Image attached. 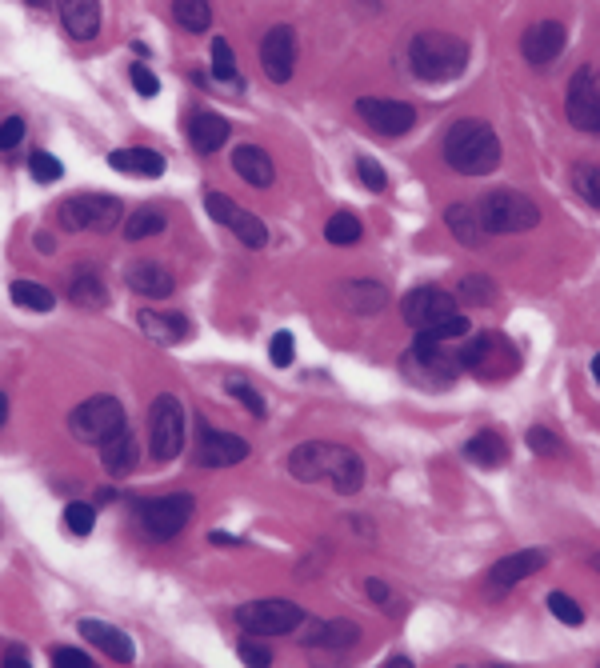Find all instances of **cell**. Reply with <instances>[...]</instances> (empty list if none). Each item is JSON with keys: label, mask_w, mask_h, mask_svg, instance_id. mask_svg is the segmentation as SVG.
Listing matches in <instances>:
<instances>
[{"label": "cell", "mask_w": 600, "mask_h": 668, "mask_svg": "<svg viewBox=\"0 0 600 668\" xmlns=\"http://www.w3.org/2000/svg\"><path fill=\"white\" fill-rule=\"evenodd\" d=\"M444 220H448V232H452L460 244H468V248H476V244L488 236V232H484V220H480V208H476V204H448Z\"/></svg>", "instance_id": "obj_30"}, {"label": "cell", "mask_w": 600, "mask_h": 668, "mask_svg": "<svg viewBox=\"0 0 600 668\" xmlns=\"http://www.w3.org/2000/svg\"><path fill=\"white\" fill-rule=\"evenodd\" d=\"M128 76H132V84H136V92H140V96H156V92H160V80L152 76V68H148V64H132V72H128Z\"/></svg>", "instance_id": "obj_50"}, {"label": "cell", "mask_w": 600, "mask_h": 668, "mask_svg": "<svg viewBox=\"0 0 600 668\" xmlns=\"http://www.w3.org/2000/svg\"><path fill=\"white\" fill-rule=\"evenodd\" d=\"M212 76L224 80V84H232V88H244V80L236 72V56H232V48H228L224 36H212Z\"/></svg>", "instance_id": "obj_35"}, {"label": "cell", "mask_w": 600, "mask_h": 668, "mask_svg": "<svg viewBox=\"0 0 600 668\" xmlns=\"http://www.w3.org/2000/svg\"><path fill=\"white\" fill-rule=\"evenodd\" d=\"M204 208H208L212 220L224 224L240 244H248V248H264V244H268V224H264L256 212H248V208H240L236 200H228L224 192L208 188V192H204Z\"/></svg>", "instance_id": "obj_12"}, {"label": "cell", "mask_w": 600, "mask_h": 668, "mask_svg": "<svg viewBox=\"0 0 600 668\" xmlns=\"http://www.w3.org/2000/svg\"><path fill=\"white\" fill-rule=\"evenodd\" d=\"M36 248H40V252H48V248H52V236H44V232H40V236H36Z\"/></svg>", "instance_id": "obj_55"}, {"label": "cell", "mask_w": 600, "mask_h": 668, "mask_svg": "<svg viewBox=\"0 0 600 668\" xmlns=\"http://www.w3.org/2000/svg\"><path fill=\"white\" fill-rule=\"evenodd\" d=\"M188 140H192V148H196L200 156H208V152L224 148V140H228V120H224L220 112H192V116H188Z\"/></svg>", "instance_id": "obj_24"}, {"label": "cell", "mask_w": 600, "mask_h": 668, "mask_svg": "<svg viewBox=\"0 0 600 668\" xmlns=\"http://www.w3.org/2000/svg\"><path fill=\"white\" fill-rule=\"evenodd\" d=\"M544 564H548V556H544L540 548H524V552H512V556H504V560H496V564L488 568V584H492L496 592H504V588L520 584L524 576H536V572H540Z\"/></svg>", "instance_id": "obj_19"}, {"label": "cell", "mask_w": 600, "mask_h": 668, "mask_svg": "<svg viewBox=\"0 0 600 668\" xmlns=\"http://www.w3.org/2000/svg\"><path fill=\"white\" fill-rule=\"evenodd\" d=\"M456 300H464V304H472V308H488V304L496 300V284H492V276H480V272L464 276Z\"/></svg>", "instance_id": "obj_36"}, {"label": "cell", "mask_w": 600, "mask_h": 668, "mask_svg": "<svg viewBox=\"0 0 600 668\" xmlns=\"http://www.w3.org/2000/svg\"><path fill=\"white\" fill-rule=\"evenodd\" d=\"M196 512V500L188 492H172V496H152V500H140L136 504V516H140V528L152 536V540H172L184 532V524L192 520Z\"/></svg>", "instance_id": "obj_7"}, {"label": "cell", "mask_w": 600, "mask_h": 668, "mask_svg": "<svg viewBox=\"0 0 600 668\" xmlns=\"http://www.w3.org/2000/svg\"><path fill=\"white\" fill-rule=\"evenodd\" d=\"M164 212L160 208H140V212H132L128 216V224H124V236L128 240H144V236H156V232H164Z\"/></svg>", "instance_id": "obj_37"}, {"label": "cell", "mask_w": 600, "mask_h": 668, "mask_svg": "<svg viewBox=\"0 0 600 668\" xmlns=\"http://www.w3.org/2000/svg\"><path fill=\"white\" fill-rule=\"evenodd\" d=\"M356 112L364 116V124H368L376 136H404V132H412V124H416V108L404 104V100L360 96V100H356Z\"/></svg>", "instance_id": "obj_14"}, {"label": "cell", "mask_w": 600, "mask_h": 668, "mask_svg": "<svg viewBox=\"0 0 600 668\" xmlns=\"http://www.w3.org/2000/svg\"><path fill=\"white\" fill-rule=\"evenodd\" d=\"M8 292H12V304H20L28 312H48L56 304V296L44 284H36V280H12Z\"/></svg>", "instance_id": "obj_33"}, {"label": "cell", "mask_w": 600, "mask_h": 668, "mask_svg": "<svg viewBox=\"0 0 600 668\" xmlns=\"http://www.w3.org/2000/svg\"><path fill=\"white\" fill-rule=\"evenodd\" d=\"M528 448L536 456H556L560 452V440L548 432V428H528Z\"/></svg>", "instance_id": "obj_46"}, {"label": "cell", "mask_w": 600, "mask_h": 668, "mask_svg": "<svg viewBox=\"0 0 600 668\" xmlns=\"http://www.w3.org/2000/svg\"><path fill=\"white\" fill-rule=\"evenodd\" d=\"M236 624L248 636H284L304 624V608L292 600H248L236 608Z\"/></svg>", "instance_id": "obj_8"}, {"label": "cell", "mask_w": 600, "mask_h": 668, "mask_svg": "<svg viewBox=\"0 0 600 668\" xmlns=\"http://www.w3.org/2000/svg\"><path fill=\"white\" fill-rule=\"evenodd\" d=\"M288 472H292L296 480H304V484L324 480V484H332V488L344 492V496H352V492L364 488V460H360L352 448L328 444V440H308V444L292 448Z\"/></svg>", "instance_id": "obj_1"}, {"label": "cell", "mask_w": 600, "mask_h": 668, "mask_svg": "<svg viewBox=\"0 0 600 668\" xmlns=\"http://www.w3.org/2000/svg\"><path fill=\"white\" fill-rule=\"evenodd\" d=\"M548 612H552L560 624H568V628H580V624H584V608H580L572 596H564V592H548Z\"/></svg>", "instance_id": "obj_40"}, {"label": "cell", "mask_w": 600, "mask_h": 668, "mask_svg": "<svg viewBox=\"0 0 600 668\" xmlns=\"http://www.w3.org/2000/svg\"><path fill=\"white\" fill-rule=\"evenodd\" d=\"M572 188L584 204L600 208V164H576L572 168Z\"/></svg>", "instance_id": "obj_38"}, {"label": "cell", "mask_w": 600, "mask_h": 668, "mask_svg": "<svg viewBox=\"0 0 600 668\" xmlns=\"http://www.w3.org/2000/svg\"><path fill=\"white\" fill-rule=\"evenodd\" d=\"M480 220H484V232L500 236V232H528L540 224V204L516 188H496L488 192L480 204Z\"/></svg>", "instance_id": "obj_5"}, {"label": "cell", "mask_w": 600, "mask_h": 668, "mask_svg": "<svg viewBox=\"0 0 600 668\" xmlns=\"http://www.w3.org/2000/svg\"><path fill=\"white\" fill-rule=\"evenodd\" d=\"M456 360H460V372H472V376H480V380H504V376L516 372L520 352H516V344H512L508 336H500V332H480V336H472V340L456 352Z\"/></svg>", "instance_id": "obj_4"}, {"label": "cell", "mask_w": 600, "mask_h": 668, "mask_svg": "<svg viewBox=\"0 0 600 668\" xmlns=\"http://www.w3.org/2000/svg\"><path fill=\"white\" fill-rule=\"evenodd\" d=\"M148 448L152 460H172L184 448V404L172 392H160L148 408Z\"/></svg>", "instance_id": "obj_6"}, {"label": "cell", "mask_w": 600, "mask_h": 668, "mask_svg": "<svg viewBox=\"0 0 600 668\" xmlns=\"http://www.w3.org/2000/svg\"><path fill=\"white\" fill-rule=\"evenodd\" d=\"M240 660H244V664H268L272 652H268L264 644H256V640H244V644H240Z\"/></svg>", "instance_id": "obj_52"}, {"label": "cell", "mask_w": 600, "mask_h": 668, "mask_svg": "<svg viewBox=\"0 0 600 668\" xmlns=\"http://www.w3.org/2000/svg\"><path fill=\"white\" fill-rule=\"evenodd\" d=\"M360 220L352 216V212H336V216H328V224H324V240L328 244H356L360 240Z\"/></svg>", "instance_id": "obj_39"}, {"label": "cell", "mask_w": 600, "mask_h": 668, "mask_svg": "<svg viewBox=\"0 0 600 668\" xmlns=\"http://www.w3.org/2000/svg\"><path fill=\"white\" fill-rule=\"evenodd\" d=\"M120 200L116 196H68L56 208V220L72 232H108L120 224Z\"/></svg>", "instance_id": "obj_11"}, {"label": "cell", "mask_w": 600, "mask_h": 668, "mask_svg": "<svg viewBox=\"0 0 600 668\" xmlns=\"http://www.w3.org/2000/svg\"><path fill=\"white\" fill-rule=\"evenodd\" d=\"M136 324H140V332H144L148 340H156V344H180V340L188 336V324H184V316H176V312H136Z\"/></svg>", "instance_id": "obj_29"}, {"label": "cell", "mask_w": 600, "mask_h": 668, "mask_svg": "<svg viewBox=\"0 0 600 668\" xmlns=\"http://www.w3.org/2000/svg\"><path fill=\"white\" fill-rule=\"evenodd\" d=\"M28 172H32V180H40V184H52V180H60L64 176V164L52 156V152H32L28 156Z\"/></svg>", "instance_id": "obj_41"}, {"label": "cell", "mask_w": 600, "mask_h": 668, "mask_svg": "<svg viewBox=\"0 0 600 668\" xmlns=\"http://www.w3.org/2000/svg\"><path fill=\"white\" fill-rule=\"evenodd\" d=\"M404 368H408L412 376H420L424 384H436V388H448V384L460 376V360H456V352H448L444 340H432L428 332H416Z\"/></svg>", "instance_id": "obj_10"}, {"label": "cell", "mask_w": 600, "mask_h": 668, "mask_svg": "<svg viewBox=\"0 0 600 668\" xmlns=\"http://www.w3.org/2000/svg\"><path fill=\"white\" fill-rule=\"evenodd\" d=\"M468 328H472V324H468L460 312H452V316L436 320V324H432V328H424V332H428L432 340H464V336H468Z\"/></svg>", "instance_id": "obj_42"}, {"label": "cell", "mask_w": 600, "mask_h": 668, "mask_svg": "<svg viewBox=\"0 0 600 668\" xmlns=\"http://www.w3.org/2000/svg\"><path fill=\"white\" fill-rule=\"evenodd\" d=\"M64 524H68V532H76V536H88L92 532V524H96V508L92 504H68L64 508Z\"/></svg>", "instance_id": "obj_43"}, {"label": "cell", "mask_w": 600, "mask_h": 668, "mask_svg": "<svg viewBox=\"0 0 600 668\" xmlns=\"http://www.w3.org/2000/svg\"><path fill=\"white\" fill-rule=\"evenodd\" d=\"M564 24H556V20H536L524 36H520V52H524V60L528 64H536V68H544V64H552L560 52H564Z\"/></svg>", "instance_id": "obj_18"}, {"label": "cell", "mask_w": 600, "mask_h": 668, "mask_svg": "<svg viewBox=\"0 0 600 668\" xmlns=\"http://www.w3.org/2000/svg\"><path fill=\"white\" fill-rule=\"evenodd\" d=\"M60 24L72 40H92L100 32V0H56Z\"/></svg>", "instance_id": "obj_22"}, {"label": "cell", "mask_w": 600, "mask_h": 668, "mask_svg": "<svg viewBox=\"0 0 600 668\" xmlns=\"http://www.w3.org/2000/svg\"><path fill=\"white\" fill-rule=\"evenodd\" d=\"M268 356L276 368H288L292 364V332H276L272 344H268Z\"/></svg>", "instance_id": "obj_47"}, {"label": "cell", "mask_w": 600, "mask_h": 668, "mask_svg": "<svg viewBox=\"0 0 600 668\" xmlns=\"http://www.w3.org/2000/svg\"><path fill=\"white\" fill-rule=\"evenodd\" d=\"M52 664L56 668H92V656L80 648H52Z\"/></svg>", "instance_id": "obj_48"}, {"label": "cell", "mask_w": 600, "mask_h": 668, "mask_svg": "<svg viewBox=\"0 0 600 668\" xmlns=\"http://www.w3.org/2000/svg\"><path fill=\"white\" fill-rule=\"evenodd\" d=\"M400 312H404V324H408V328L424 332V328H432L436 320H444V316L456 312V296L444 292V288L420 284V288H412V292L400 300Z\"/></svg>", "instance_id": "obj_15"}, {"label": "cell", "mask_w": 600, "mask_h": 668, "mask_svg": "<svg viewBox=\"0 0 600 668\" xmlns=\"http://www.w3.org/2000/svg\"><path fill=\"white\" fill-rule=\"evenodd\" d=\"M100 464H104L108 476H128V472L140 464V440H136L128 428L112 432V436L100 444Z\"/></svg>", "instance_id": "obj_21"}, {"label": "cell", "mask_w": 600, "mask_h": 668, "mask_svg": "<svg viewBox=\"0 0 600 668\" xmlns=\"http://www.w3.org/2000/svg\"><path fill=\"white\" fill-rule=\"evenodd\" d=\"M128 288H132V292H140V296L164 300V296H172L176 280H172V272H168L164 264L144 260V264H132V268H128Z\"/></svg>", "instance_id": "obj_26"}, {"label": "cell", "mask_w": 600, "mask_h": 668, "mask_svg": "<svg viewBox=\"0 0 600 668\" xmlns=\"http://www.w3.org/2000/svg\"><path fill=\"white\" fill-rule=\"evenodd\" d=\"M592 376H596V384H600V352H596V360H592Z\"/></svg>", "instance_id": "obj_58"}, {"label": "cell", "mask_w": 600, "mask_h": 668, "mask_svg": "<svg viewBox=\"0 0 600 668\" xmlns=\"http://www.w3.org/2000/svg\"><path fill=\"white\" fill-rule=\"evenodd\" d=\"M172 16L184 32H208L212 24V4L208 0H172Z\"/></svg>", "instance_id": "obj_34"}, {"label": "cell", "mask_w": 600, "mask_h": 668, "mask_svg": "<svg viewBox=\"0 0 600 668\" xmlns=\"http://www.w3.org/2000/svg\"><path fill=\"white\" fill-rule=\"evenodd\" d=\"M444 160L460 176H488L500 164V136L484 120H456L444 132Z\"/></svg>", "instance_id": "obj_2"}, {"label": "cell", "mask_w": 600, "mask_h": 668, "mask_svg": "<svg viewBox=\"0 0 600 668\" xmlns=\"http://www.w3.org/2000/svg\"><path fill=\"white\" fill-rule=\"evenodd\" d=\"M4 664H28V652H24V648H8Z\"/></svg>", "instance_id": "obj_53"}, {"label": "cell", "mask_w": 600, "mask_h": 668, "mask_svg": "<svg viewBox=\"0 0 600 668\" xmlns=\"http://www.w3.org/2000/svg\"><path fill=\"white\" fill-rule=\"evenodd\" d=\"M68 296H72V304H80V308H104V304H108V288H104V280H100L96 268H76V272H72V284H68Z\"/></svg>", "instance_id": "obj_32"}, {"label": "cell", "mask_w": 600, "mask_h": 668, "mask_svg": "<svg viewBox=\"0 0 600 668\" xmlns=\"http://www.w3.org/2000/svg\"><path fill=\"white\" fill-rule=\"evenodd\" d=\"M212 544H220V548H232V544H240V540H232V536H224V532H212Z\"/></svg>", "instance_id": "obj_54"}, {"label": "cell", "mask_w": 600, "mask_h": 668, "mask_svg": "<svg viewBox=\"0 0 600 668\" xmlns=\"http://www.w3.org/2000/svg\"><path fill=\"white\" fill-rule=\"evenodd\" d=\"M68 428L76 440H88V444H104L112 432L124 428V408L116 396H88L72 408L68 416Z\"/></svg>", "instance_id": "obj_9"}, {"label": "cell", "mask_w": 600, "mask_h": 668, "mask_svg": "<svg viewBox=\"0 0 600 668\" xmlns=\"http://www.w3.org/2000/svg\"><path fill=\"white\" fill-rule=\"evenodd\" d=\"M4 420H8V396L0 392V424H4Z\"/></svg>", "instance_id": "obj_56"}, {"label": "cell", "mask_w": 600, "mask_h": 668, "mask_svg": "<svg viewBox=\"0 0 600 668\" xmlns=\"http://www.w3.org/2000/svg\"><path fill=\"white\" fill-rule=\"evenodd\" d=\"M32 4H44V0H32Z\"/></svg>", "instance_id": "obj_59"}, {"label": "cell", "mask_w": 600, "mask_h": 668, "mask_svg": "<svg viewBox=\"0 0 600 668\" xmlns=\"http://www.w3.org/2000/svg\"><path fill=\"white\" fill-rule=\"evenodd\" d=\"M588 568H592V572H600V552H592V556H588Z\"/></svg>", "instance_id": "obj_57"}, {"label": "cell", "mask_w": 600, "mask_h": 668, "mask_svg": "<svg viewBox=\"0 0 600 668\" xmlns=\"http://www.w3.org/2000/svg\"><path fill=\"white\" fill-rule=\"evenodd\" d=\"M408 64L416 80H428V84L456 80L468 64V44L452 32H416L408 44Z\"/></svg>", "instance_id": "obj_3"}, {"label": "cell", "mask_w": 600, "mask_h": 668, "mask_svg": "<svg viewBox=\"0 0 600 668\" xmlns=\"http://www.w3.org/2000/svg\"><path fill=\"white\" fill-rule=\"evenodd\" d=\"M232 172L244 176L252 188H268V184L276 180L272 156H268L264 148H256V144H236V152H232Z\"/></svg>", "instance_id": "obj_23"}, {"label": "cell", "mask_w": 600, "mask_h": 668, "mask_svg": "<svg viewBox=\"0 0 600 668\" xmlns=\"http://www.w3.org/2000/svg\"><path fill=\"white\" fill-rule=\"evenodd\" d=\"M340 300H344V308H348L352 316H376V312L388 304V292H384V284H376V280H348V284L340 288Z\"/></svg>", "instance_id": "obj_27"}, {"label": "cell", "mask_w": 600, "mask_h": 668, "mask_svg": "<svg viewBox=\"0 0 600 668\" xmlns=\"http://www.w3.org/2000/svg\"><path fill=\"white\" fill-rule=\"evenodd\" d=\"M80 636L84 640H92L108 660H116V664H128L132 656H136V648H132V640H128V632H120L116 624H104V620H80Z\"/></svg>", "instance_id": "obj_20"}, {"label": "cell", "mask_w": 600, "mask_h": 668, "mask_svg": "<svg viewBox=\"0 0 600 668\" xmlns=\"http://www.w3.org/2000/svg\"><path fill=\"white\" fill-rule=\"evenodd\" d=\"M248 456V440L236 436V432H216L208 424H200V436H196V460L204 468H232Z\"/></svg>", "instance_id": "obj_17"}, {"label": "cell", "mask_w": 600, "mask_h": 668, "mask_svg": "<svg viewBox=\"0 0 600 668\" xmlns=\"http://www.w3.org/2000/svg\"><path fill=\"white\" fill-rule=\"evenodd\" d=\"M108 164L124 176H148V180L164 176V156L156 148H116L108 152Z\"/></svg>", "instance_id": "obj_25"}, {"label": "cell", "mask_w": 600, "mask_h": 668, "mask_svg": "<svg viewBox=\"0 0 600 668\" xmlns=\"http://www.w3.org/2000/svg\"><path fill=\"white\" fill-rule=\"evenodd\" d=\"M356 176L364 180L368 192H384V188H388V176H384V168H380L372 156H356Z\"/></svg>", "instance_id": "obj_44"}, {"label": "cell", "mask_w": 600, "mask_h": 668, "mask_svg": "<svg viewBox=\"0 0 600 668\" xmlns=\"http://www.w3.org/2000/svg\"><path fill=\"white\" fill-rule=\"evenodd\" d=\"M24 120L20 116H8V120H0V152H8V148H16L20 140H24Z\"/></svg>", "instance_id": "obj_49"}, {"label": "cell", "mask_w": 600, "mask_h": 668, "mask_svg": "<svg viewBox=\"0 0 600 668\" xmlns=\"http://www.w3.org/2000/svg\"><path fill=\"white\" fill-rule=\"evenodd\" d=\"M228 396H236L244 408H248V416H264V400H260V392L252 388V384H244V380H228Z\"/></svg>", "instance_id": "obj_45"}, {"label": "cell", "mask_w": 600, "mask_h": 668, "mask_svg": "<svg viewBox=\"0 0 600 668\" xmlns=\"http://www.w3.org/2000/svg\"><path fill=\"white\" fill-rule=\"evenodd\" d=\"M292 64H296V36L288 24H276L264 32L260 40V68L272 84H288L292 80Z\"/></svg>", "instance_id": "obj_16"}, {"label": "cell", "mask_w": 600, "mask_h": 668, "mask_svg": "<svg viewBox=\"0 0 600 668\" xmlns=\"http://www.w3.org/2000/svg\"><path fill=\"white\" fill-rule=\"evenodd\" d=\"M464 456H468L472 464H480V468H500V464L508 460V444H504V436H500V432L480 428V432L464 444Z\"/></svg>", "instance_id": "obj_31"}, {"label": "cell", "mask_w": 600, "mask_h": 668, "mask_svg": "<svg viewBox=\"0 0 600 668\" xmlns=\"http://www.w3.org/2000/svg\"><path fill=\"white\" fill-rule=\"evenodd\" d=\"M360 640V628L352 624V620H316V624H308V632H304V644L308 648H352Z\"/></svg>", "instance_id": "obj_28"}, {"label": "cell", "mask_w": 600, "mask_h": 668, "mask_svg": "<svg viewBox=\"0 0 600 668\" xmlns=\"http://www.w3.org/2000/svg\"><path fill=\"white\" fill-rule=\"evenodd\" d=\"M564 112H568L572 128L600 132V76L592 68H576L572 72L568 96H564Z\"/></svg>", "instance_id": "obj_13"}, {"label": "cell", "mask_w": 600, "mask_h": 668, "mask_svg": "<svg viewBox=\"0 0 600 668\" xmlns=\"http://www.w3.org/2000/svg\"><path fill=\"white\" fill-rule=\"evenodd\" d=\"M364 592H368V596H372L384 612H396V608H392V592H388V584H384V580H364Z\"/></svg>", "instance_id": "obj_51"}]
</instances>
